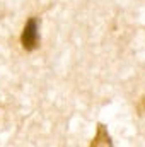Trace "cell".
Here are the masks:
<instances>
[{
    "instance_id": "cell-1",
    "label": "cell",
    "mask_w": 145,
    "mask_h": 147,
    "mask_svg": "<svg viewBox=\"0 0 145 147\" xmlns=\"http://www.w3.org/2000/svg\"><path fill=\"white\" fill-rule=\"evenodd\" d=\"M21 45L26 51H34L39 46V28H38V19L31 17L21 34Z\"/></svg>"
},
{
    "instance_id": "cell-2",
    "label": "cell",
    "mask_w": 145,
    "mask_h": 147,
    "mask_svg": "<svg viewBox=\"0 0 145 147\" xmlns=\"http://www.w3.org/2000/svg\"><path fill=\"white\" fill-rule=\"evenodd\" d=\"M101 139H104V140H103L104 146H111V139H109V135L106 134V130H104V125H99V134H97V137L94 139L92 146H99V144H101Z\"/></svg>"
}]
</instances>
